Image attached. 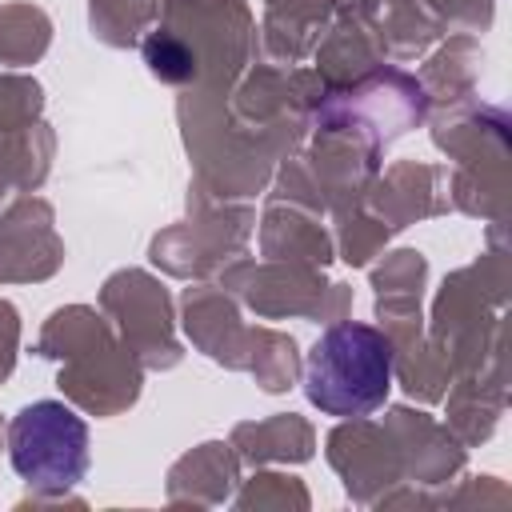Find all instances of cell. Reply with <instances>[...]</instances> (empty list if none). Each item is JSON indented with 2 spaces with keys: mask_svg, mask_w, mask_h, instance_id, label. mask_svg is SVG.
I'll return each instance as SVG.
<instances>
[{
  "mask_svg": "<svg viewBox=\"0 0 512 512\" xmlns=\"http://www.w3.org/2000/svg\"><path fill=\"white\" fill-rule=\"evenodd\" d=\"M8 460L24 484L60 496L88 472V424L60 400H36L8 428Z\"/></svg>",
  "mask_w": 512,
  "mask_h": 512,
  "instance_id": "2",
  "label": "cell"
},
{
  "mask_svg": "<svg viewBox=\"0 0 512 512\" xmlns=\"http://www.w3.org/2000/svg\"><path fill=\"white\" fill-rule=\"evenodd\" d=\"M392 344L372 324H332L308 352L304 392L328 416H368L388 400Z\"/></svg>",
  "mask_w": 512,
  "mask_h": 512,
  "instance_id": "1",
  "label": "cell"
}]
</instances>
